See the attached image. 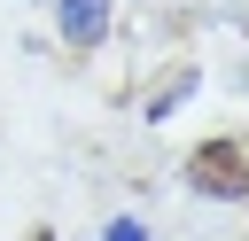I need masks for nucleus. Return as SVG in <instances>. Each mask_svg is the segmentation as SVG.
Instances as JSON below:
<instances>
[{"label":"nucleus","mask_w":249,"mask_h":241,"mask_svg":"<svg viewBox=\"0 0 249 241\" xmlns=\"http://www.w3.org/2000/svg\"><path fill=\"white\" fill-rule=\"evenodd\" d=\"M187 187L210 194V202H241L249 194V148L241 140H202L187 155Z\"/></svg>","instance_id":"obj_1"},{"label":"nucleus","mask_w":249,"mask_h":241,"mask_svg":"<svg viewBox=\"0 0 249 241\" xmlns=\"http://www.w3.org/2000/svg\"><path fill=\"white\" fill-rule=\"evenodd\" d=\"M54 16H62V39H70L78 54L109 39V0H54Z\"/></svg>","instance_id":"obj_2"},{"label":"nucleus","mask_w":249,"mask_h":241,"mask_svg":"<svg viewBox=\"0 0 249 241\" xmlns=\"http://www.w3.org/2000/svg\"><path fill=\"white\" fill-rule=\"evenodd\" d=\"M187 93H195V70H171V78H163V86H156V93L140 101V117H148V124H163V117H171V109H179Z\"/></svg>","instance_id":"obj_3"},{"label":"nucleus","mask_w":249,"mask_h":241,"mask_svg":"<svg viewBox=\"0 0 249 241\" xmlns=\"http://www.w3.org/2000/svg\"><path fill=\"white\" fill-rule=\"evenodd\" d=\"M101 241H148V225H140V218H109V233H101Z\"/></svg>","instance_id":"obj_4"},{"label":"nucleus","mask_w":249,"mask_h":241,"mask_svg":"<svg viewBox=\"0 0 249 241\" xmlns=\"http://www.w3.org/2000/svg\"><path fill=\"white\" fill-rule=\"evenodd\" d=\"M23 241H54V233H47V225H39V233H23Z\"/></svg>","instance_id":"obj_5"}]
</instances>
